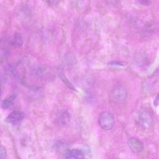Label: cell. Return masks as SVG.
Wrapping results in <instances>:
<instances>
[{"instance_id":"1","label":"cell","mask_w":159,"mask_h":159,"mask_svg":"<svg viewBox=\"0 0 159 159\" xmlns=\"http://www.w3.org/2000/svg\"><path fill=\"white\" fill-rule=\"evenodd\" d=\"M98 122L101 127L103 129H111L114 125V118L113 115L108 111H103L99 115Z\"/></svg>"},{"instance_id":"2","label":"cell","mask_w":159,"mask_h":159,"mask_svg":"<svg viewBox=\"0 0 159 159\" xmlns=\"http://www.w3.org/2000/svg\"><path fill=\"white\" fill-rule=\"evenodd\" d=\"M137 117L138 122L142 128L148 129L151 126L153 118L151 113L149 110L145 109L141 110Z\"/></svg>"},{"instance_id":"3","label":"cell","mask_w":159,"mask_h":159,"mask_svg":"<svg viewBox=\"0 0 159 159\" xmlns=\"http://www.w3.org/2000/svg\"><path fill=\"white\" fill-rule=\"evenodd\" d=\"M127 96L126 90L121 85L114 86L111 91V98L114 101L117 103H121L125 101Z\"/></svg>"},{"instance_id":"4","label":"cell","mask_w":159,"mask_h":159,"mask_svg":"<svg viewBox=\"0 0 159 159\" xmlns=\"http://www.w3.org/2000/svg\"><path fill=\"white\" fill-rule=\"evenodd\" d=\"M23 112L19 110H15L11 113L7 117L6 122L12 125L17 124L21 122L24 117Z\"/></svg>"},{"instance_id":"5","label":"cell","mask_w":159,"mask_h":159,"mask_svg":"<svg viewBox=\"0 0 159 159\" xmlns=\"http://www.w3.org/2000/svg\"><path fill=\"white\" fill-rule=\"evenodd\" d=\"M128 146L130 150L134 153H139L144 149L143 143L139 139L135 137H131L127 141Z\"/></svg>"},{"instance_id":"6","label":"cell","mask_w":159,"mask_h":159,"mask_svg":"<svg viewBox=\"0 0 159 159\" xmlns=\"http://www.w3.org/2000/svg\"><path fill=\"white\" fill-rule=\"evenodd\" d=\"M84 155L81 151L78 149H73L67 152L65 155L67 159H83Z\"/></svg>"},{"instance_id":"7","label":"cell","mask_w":159,"mask_h":159,"mask_svg":"<svg viewBox=\"0 0 159 159\" xmlns=\"http://www.w3.org/2000/svg\"><path fill=\"white\" fill-rule=\"evenodd\" d=\"M16 98V95L13 94L6 98L2 102L1 107L4 109L8 108L12 104Z\"/></svg>"},{"instance_id":"8","label":"cell","mask_w":159,"mask_h":159,"mask_svg":"<svg viewBox=\"0 0 159 159\" xmlns=\"http://www.w3.org/2000/svg\"><path fill=\"white\" fill-rule=\"evenodd\" d=\"M23 40L21 35L18 32L15 33L14 35L13 43L17 47H20L23 44Z\"/></svg>"},{"instance_id":"9","label":"cell","mask_w":159,"mask_h":159,"mask_svg":"<svg viewBox=\"0 0 159 159\" xmlns=\"http://www.w3.org/2000/svg\"><path fill=\"white\" fill-rule=\"evenodd\" d=\"M60 79L61 81L68 87L69 89L71 90L76 91V90L73 85L66 78L65 76L62 73H60L59 75Z\"/></svg>"},{"instance_id":"10","label":"cell","mask_w":159,"mask_h":159,"mask_svg":"<svg viewBox=\"0 0 159 159\" xmlns=\"http://www.w3.org/2000/svg\"><path fill=\"white\" fill-rule=\"evenodd\" d=\"M6 156L7 152L5 148L0 145V159H5Z\"/></svg>"},{"instance_id":"11","label":"cell","mask_w":159,"mask_h":159,"mask_svg":"<svg viewBox=\"0 0 159 159\" xmlns=\"http://www.w3.org/2000/svg\"><path fill=\"white\" fill-rule=\"evenodd\" d=\"M46 2L51 6L57 5L59 2L60 0H45Z\"/></svg>"},{"instance_id":"12","label":"cell","mask_w":159,"mask_h":159,"mask_svg":"<svg viewBox=\"0 0 159 159\" xmlns=\"http://www.w3.org/2000/svg\"><path fill=\"white\" fill-rule=\"evenodd\" d=\"M159 104V96L158 94L156 97L155 98L154 100L153 104L156 107H157Z\"/></svg>"},{"instance_id":"13","label":"cell","mask_w":159,"mask_h":159,"mask_svg":"<svg viewBox=\"0 0 159 159\" xmlns=\"http://www.w3.org/2000/svg\"><path fill=\"white\" fill-rule=\"evenodd\" d=\"M150 0H139L140 3L143 5H147L148 3Z\"/></svg>"},{"instance_id":"14","label":"cell","mask_w":159,"mask_h":159,"mask_svg":"<svg viewBox=\"0 0 159 159\" xmlns=\"http://www.w3.org/2000/svg\"><path fill=\"white\" fill-rule=\"evenodd\" d=\"M1 85L0 83V94L1 93Z\"/></svg>"}]
</instances>
